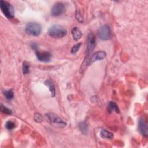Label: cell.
<instances>
[{"label":"cell","mask_w":148,"mask_h":148,"mask_svg":"<svg viewBox=\"0 0 148 148\" xmlns=\"http://www.w3.org/2000/svg\"><path fill=\"white\" fill-rule=\"evenodd\" d=\"M66 29L61 25L54 24L48 29V34L54 38H60L66 35Z\"/></svg>","instance_id":"cell-1"},{"label":"cell","mask_w":148,"mask_h":148,"mask_svg":"<svg viewBox=\"0 0 148 148\" xmlns=\"http://www.w3.org/2000/svg\"><path fill=\"white\" fill-rule=\"evenodd\" d=\"M46 120L50 124L57 127L63 128L66 125V123L58 116L53 113H49L45 115Z\"/></svg>","instance_id":"cell-2"},{"label":"cell","mask_w":148,"mask_h":148,"mask_svg":"<svg viewBox=\"0 0 148 148\" xmlns=\"http://www.w3.org/2000/svg\"><path fill=\"white\" fill-rule=\"evenodd\" d=\"M0 8L4 16L8 19H12L14 16V10L13 7L7 1H0Z\"/></svg>","instance_id":"cell-3"},{"label":"cell","mask_w":148,"mask_h":148,"mask_svg":"<svg viewBox=\"0 0 148 148\" xmlns=\"http://www.w3.org/2000/svg\"><path fill=\"white\" fill-rule=\"evenodd\" d=\"M25 30L27 34L36 36L40 34L42 31V27L39 23L30 22L26 25Z\"/></svg>","instance_id":"cell-4"},{"label":"cell","mask_w":148,"mask_h":148,"mask_svg":"<svg viewBox=\"0 0 148 148\" xmlns=\"http://www.w3.org/2000/svg\"><path fill=\"white\" fill-rule=\"evenodd\" d=\"M98 38L102 40H109L112 37L111 30L108 25H103L100 27L97 31Z\"/></svg>","instance_id":"cell-5"},{"label":"cell","mask_w":148,"mask_h":148,"mask_svg":"<svg viewBox=\"0 0 148 148\" xmlns=\"http://www.w3.org/2000/svg\"><path fill=\"white\" fill-rule=\"evenodd\" d=\"M65 5L64 3L58 2L56 3L51 9V15L57 17L63 14L65 10Z\"/></svg>","instance_id":"cell-6"},{"label":"cell","mask_w":148,"mask_h":148,"mask_svg":"<svg viewBox=\"0 0 148 148\" xmlns=\"http://www.w3.org/2000/svg\"><path fill=\"white\" fill-rule=\"evenodd\" d=\"M95 46V37L92 34H90L87 38L86 57H88Z\"/></svg>","instance_id":"cell-7"},{"label":"cell","mask_w":148,"mask_h":148,"mask_svg":"<svg viewBox=\"0 0 148 148\" xmlns=\"http://www.w3.org/2000/svg\"><path fill=\"white\" fill-rule=\"evenodd\" d=\"M106 53L104 51H96L92 54L91 57L87 60V65H90L97 61H99L104 59L106 57Z\"/></svg>","instance_id":"cell-8"},{"label":"cell","mask_w":148,"mask_h":148,"mask_svg":"<svg viewBox=\"0 0 148 148\" xmlns=\"http://www.w3.org/2000/svg\"><path fill=\"white\" fill-rule=\"evenodd\" d=\"M37 59L41 62H47L51 60V54L48 51H40L38 50L35 51Z\"/></svg>","instance_id":"cell-9"},{"label":"cell","mask_w":148,"mask_h":148,"mask_svg":"<svg viewBox=\"0 0 148 148\" xmlns=\"http://www.w3.org/2000/svg\"><path fill=\"white\" fill-rule=\"evenodd\" d=\"M138 129L140 134L146 136L147 135V127L145 117H141L138 121Z\"/></svg>","instance_id":"cell-10"},{"label":"cell","mask_w":148,"mask_h":148,"mask_svg":"<svg viewBox=\"0 0 148 148\" xmlns=\"http://www.w3.org/2000/svg\"><path fill=\"white\" fill-rule=\"evenodd\" d=\"M72 35L73 39L77 41L81 38L82 36V33L79 28L75 27L73 28V29H72Z\"/></svg>","instance_id":"cell-11"},{"label":"cell","mask_w":148,"mask_h":148,"mask_svg":"<svg viewBox=\"0 0 148 148\" xmlns=\"http://www.w3.org/2000/svg\"><path fill=\"white\" fill-rule=\"evenodd\" d=\"M44 83L48 87V88L51 94V96L53 97H54L56 95V89H55L54 85L53 84L52 82H51L49 80H47L44 82Z\"/></svg>","instance_id":"cell-12"},{"label":"cell","mask_w":148,"mask_h":148,"mask_svg":"<svg viewBox=\"0 0 148 148\" xmlns=\"http://www.w3.org/2000/svg\"><path fill=\"white\" fill-rule=\"evenodd\" d=\"M100 136L105 139H112L113 138V134L112 132H110L106 130H102L100 132Z\"/></svg>","instance_id":"cell-13"},{"label":"cell","mask_w":148,"mask_h":148,"mask_svg":"<svg viewBox=\"0 0 148 148\" xmlns=\"http://www.w3.org/2000/svg\"><path fill=\"white\" fill-rule=\"evenodd\" d=\"M108 111L110 113L112 112V111H114L115 112H116L117 113H120V110H119V107H118L117 105L113 101L109 102V103L108 104Z\"/></svg>","instance_id":"cell-14"},{"label":"cell","mask_w":148,"mask_h":148,"mask_svg":"<svg viewBox=\"0 0 148 148\" xmlns=\"http://www.w3.org/2000/svg\"><path fill=\"white\" fill-rule=\"evenodd\" d=\"M29 68H30V65L27 62L24 61L23 62V65H22L23 73L25 75L28 74L29 72Z\"/></svg>","instance_id":"cell-15"},{"label":"cell","mask_w":148,"mask_h":148,"mask_svg":"<svg viewBox=\"0 0 148 148\" xmlns=\"http://www.w3.org/2000/svg\"><path fill=\"white\" fill-rule=\"evenodd\" d=\"M79 127L80 130L83 134H86L88 130V126L87 124L85 122H81L79 124Z\"/></svg>","instance_id":"cell-16"},{"label":"cell","mask_w":148,"mask_h":148,"mask_svg":"<svg viewBox=\"0 0 148 148\" xmlns=\"http://www.w3.org/2000/svg\"><path fill=\"white\" fill-rule=\"evenodd\" d=\"M3 94L5 97V98L8 99H12L14 97V94L12 90H5L3 91Z\"/></svg>","instance_id":"cell-17"},{"label":"cell","mask_w":148,"mask_h":148,"mask_svg":"<svg viewBox=\"0 0 148 148\" xmlns=\"http://www.w3.org/2000/svg\"><path fill=\"white\" fill-rule=\"evenodd\" d=\"M5 127L8 130H12L16 127V124L12 121H8L5 124Z\"/></svg>","instance_id":"cell-18"},{"label":"cell","mask_w":148,"mask_h":148,"mask_svg":"<svg viewBox=\"0 0 148 148\" xmlns=\"http://www.w3.org/2000/svg\"><path fill=\"white\" fill-rule=\"evenodd\" d=\"M81 45H82L81 43H77V44L75 45L72 47L71 50V53L72 54H76V53L78 51L79 49H80Z\"/></svg>","instance_id":"cell-19"},{"label":"cell","mask_w":148,"mask_h":148,"mask_svg":"<svg viewBox=\"0 0 148 148\" xmlns=\"http://www.w3.org/2000/svg\"><path fill=\"white\" fill-rule=\"evenodd\" d=\"M1 110L2 111V112L6 114H12V110L9 109V108H6L5 106L3 105L2 104L1 105Z\"/></svg>","instance_id":"cell-20"},{"label":"cell","mask_w":148,"mask_h":148,"mask_svg":"<svg viewBox=\"0 0 148 148\" xmlns=\"http://www.w3.org/2000/svg\"><path fill=\"white\" fill-rule=\"evenodd\" d=\"M34 120H35L36 122H38V123L41 122V121H42V120H43L41 114H40L38 113H36L34 114Z\"/></svg>","instance_id":"cell-21"},{"label":"cell","mask_w":148,"mask_h":148,"mask_svg":"<svg viewBox=\"0 0 148 148\" xmlns=\"http://www.w3.org/2000/svg\"><path fill=\"white\" fill-rule=\"evenodd\" d=\"M76 18L80 23H83V17L79 10H77L76 12Z\"/></svg>","instance_id":"cell-22"}]
</instances>
